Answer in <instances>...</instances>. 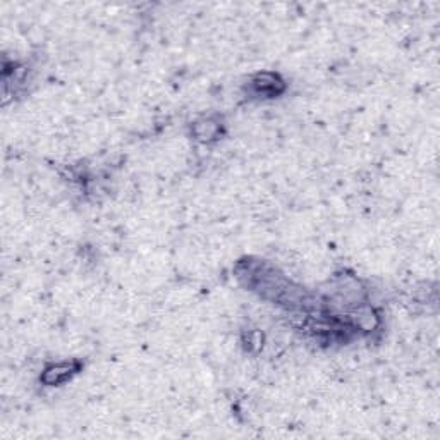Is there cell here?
Instances as JSON below:
<instances>
[{
  "instance_id": "1",
  "label": "cell",
  "mask_w": 440,
  "mask_h": 440,
  "mask_svg": "<svg viewBox=\"0 0 440 440\" xmlns=\"http://www.w3.org/2000/svg\"><path fill=\"white\" fill-rule=\"evenodd\" d=\"M79 370V365L75 361L70 363H57V365L49 366L43 374V382L49 385L62 384V382L69 380L76 372Z\"/></svg>"
},
{
  "instance_id": "2",
  "label": "cell",
  "mask_w": 440,
  "mask_h": 440,
  "mask_svg": "<svg viewBox=\"0 0 440 440\" xmlns=\"http://www.w3.org/2000/svg\"><path fill=\"white\" fill-rule=\"evenodd\" d=\"M251 90L257 96H270L277 95L282 90V81L275 75L270 73H263V75L255 76L251 81Z\"/></svg>"
}]
</instances>
